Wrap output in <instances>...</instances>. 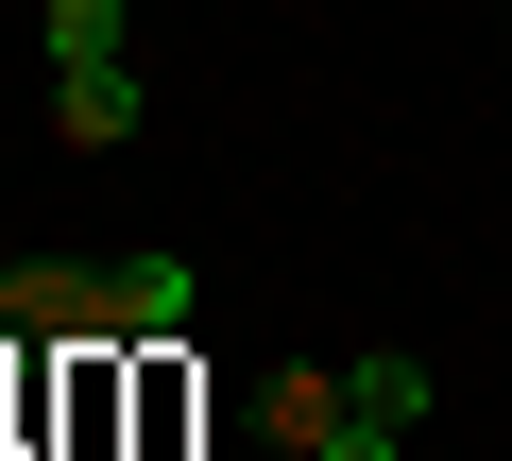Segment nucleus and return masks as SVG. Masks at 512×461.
<instances>
[{"instance_id": "1", "label": "nucleus", "mask_w": 512, "mask_h": 461, "mask_svg": "<svg viewBox=\"0 0 512 461\" xmlns=\"http://www.w3.org/2000/svg\"><path fill=\"white\" fill-rule=\"evenodd\" d=\"M137 120H154L137 18H120V0H52V137H69V154H120Z\"/></svg>"}, {"instance_id": "2", "label": "nucleus", "mask_w": 512, "mask_h": 461, "mask_svg": "<svg viewBox=\"0 0 512 461\" xmlns=\"http://www.w3.org/2000/svg\"><path fill=\"white\" fill-rule=\"evenodd\" d=\"M427 393H444V376H427L410 342H359V359H342V427H325L308 461H410V427H427Z\"/></svg>"}, {"instance_id": "3", "label": "nucleus", "mask_w": 512, "mask_h": 461, "mask_svg": "<svg viewBox=\"0 0 512 461\" xmlns=\"http://www.w3.org/2000/svg\"><path fill=\"white\" fill-rule=\"evenodd\" d=\"M0 325L18 342H120V257H0Z\"/></svg>"}, {"instance_id": "4", "label": "nucleus", "mask_w": 512, "mask_h": 461, "mask_svg": "<svg viewBox=\"0 0 512 461\" xmlns=\"http://www.w3.org/2000/svg\"><path fill=\"white\" fill-rule=\"evenodd\" d=\"M239 410H256V444H274V461H308V444L342 427V359H274V376H256Z\"/></svg>"}, {"instance_id": "5", "label": "nucleus", "mask_w": 512, "mask_h": 461, "mask_svg": "<svg viewBox=\"0 0 512 461\" xmlns=\"http://www.w3.org/2000/svg\"><path fill=\"white\" fill-rule=\"evenodd\" d=\"M188 308H205V274H188V257H120V342H171Z\"/></svg>"}]
</instances>
